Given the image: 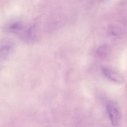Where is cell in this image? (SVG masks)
<instances>
[{"label": "cell", "mask_w": 127, "mask_h": 127, "mask_svg": "<svg viewBox=\"0 0 127 127\" xmlns=\"http://www.w3.org/2000/svg\"><path fill=\"white\" fill-rule=\"evenodd\" d=\"M15 45L9 39L0 40V60L6 59L14 50Z\"/></svg>", "instance_id": "7a4b0ae2"}, {"label": "cell", "mask_w": 127, "mask_h": 127, "mask_svg": "<svg viewBox=\"0 0 127 127\" xmlns=\"http://www.w3.org/2000/svg\"><path fill=\"white\" fill-rule=\"evenodd\" d=\"M111 48L107 44H103L99 47L96 50L97 55L101 58H106L110 54Z\"/></svg>", "instance_id": "5b68a950"}, {"label": "cell", "mask_w": 127, "mask_h": 127, "mask_svg": "<svg viewBox=\"0 0 127 127\" xmlns=\"http://www.w3.org/2000/svg\"><path fill=\"white\" fill-rule=\"evenodd\" d=\"M108 34L113 36H121L124 32L123 27L117 24H114L110 26L108 29Z\"/></svg>", "instance_id": "277c9868"}, {"label": "cell", "mask_w": 127, "mask_h": 127, "mask_svg": "<svg viewBox=\"0 0 127 127\" xmlns=\"http://www.w3.org/2000/svg\"><path fill=\"white\" fill-rule=\"evenodd\" d=\"M102 74L109 80L117 83H121L123 81V78L120 73L111 68L107 67H102Z\"/></svg>", "instance_id": "3957f363"}, {"label": "cell", "mask_w": 127, "mask_h": 127, "mask_svg": "<svg viewBox=\"0 0 127 127\" xmlns=\"http://www.w3.org/2000/svg\"><path fill=\"white\" fill-rule=\"evenodd\" d=\"M106 109L111 124L114 126H117L121 119V112L119 108L115 103L110 102L107 104Z\"/></svg>", "instance_id": "6da1fadb"}]
</instances>
